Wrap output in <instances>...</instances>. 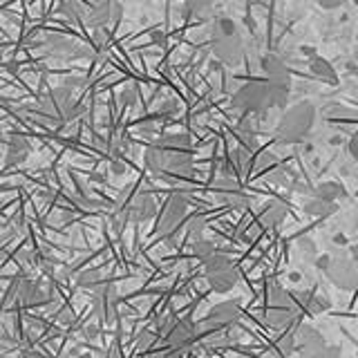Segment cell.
I'll use <instances>...</instances> for the list:
<instances>
[{
	"label": "cell",
	"instance_id": "cell-1",
	"mask_svg": "<svg viewBox=\"0 0 358 358\" xmlns=\"http://www.w3.org/2000/svg\"><path fill=\"white\" fill-rule=\"evenodd\" d=\"M145 166L148 171L168 177V179H184L193 173V150H190L188 134H166L157 139L145 150Z\"/></svg>",
	"mask_w": 358,
	"mask_h": 358
},
{
	"label": "cell",
	"instance_id": "cell-2",
	"mask_svg": "<svg viewBox=\"0 0 358 358\" xmlns=\"http://www.w3.org/2000/svg\"><path fill=\"white\" fill-rule=\"evenodd\" d=\"M289 94L291 85H280L268 78H255L235 90L231 106L242 115H264L273 108H287Z\"/></svg>",
	"mask_w": 358,
	"mask_h": 358
},
{
	"label": "cell",
	"instance_id": "cell-3",
	"mask_svg": "<svg viewBox=\"0 0 358 358\" xmlns=\"http://www.w3.org/2000/svg\"><path fill=\"white\" fill-rule=\"evenodd\" d=\"M210 50L227 67H238L244 61V38L238 22L229 16H217L210 27Z\"/></svg>",
	"mask_w": 358,
	"mask_h": 358
},
{
	"label": "cell",
	"instance_id": "cell-4",
	"mask_svg": "<svg viewBox=\"0 0 358 358\" xmlns=\"http://www.w3.org/2000/svg\"><path fill=\"white\" fill-rule=\"evenodd\" d=\"M316 117H318V112L311 101H298V103L287 108L275 128L278 141L287 145L302 143L311 134L313 126H316Z\"/></svg>",
	"mask_w": 358,
	"mask_h": 358
},
{
	"label": "cell",
	"instance_id": "cell-5",
	"mask_svg": "<svg viewBox=\"0 0 358 358\" xmlns=\"http://www.w3.org/2000/svg\"><path fill=\"white\" fill-rule=\"evenodd\" d=\"M83 106H78L74 101V92L70 87H54L48 94H43L38 99L36 115L50 123H67L74 121L76 117H81Z\"/></svg>",
	"mask_w": 358,
	"mask_h": 358
},
{
	"label": "cell",
	"instance_id": "cell-6",
	"mask_svg": "<svg viewBox=\"0 0 358 358\" xmlns=\"http://www.w3.org/2000/svg\"><path fill=\"white\" fill-rule=\"evenodd\" d=\"M204 275L208 285L217 294H229V291L238 285V268H235L233 260L224 253H215L204 262Z\"/></svg>",
	"mask_w": 358,
	"mask_h": 358
},
{
	"label": "cell",
	"instance_id": "cell-7",
	"mask_svg": "<svg viewBox=\"0 0 358 358\" xmlns=\"http://www.w3.org/2000/svg\"><path fill=\"white\" fill-rule=\"evenodd\" d=\"M9 298H14L18 307H41V305H48L52 300L50 291H45L38 280H34V278L16 280Z\"/></svg>",
	"mask_w": 358,
	"mask_h": 358
},
{
	"label": "cell",
	"instance_id": "cell-8",
	"mask_svg": "<svg viewBox=\"0 0 358 358\" xmlns=\"http://www.w3.org/2000/svg\"><path fill=\"white\" fill-rule=\"evenodd\" d=\"M186 210H188V199L182 193H173L171 197L166 199L164 210H162V217H159V231L162 235H173L177 231V227L182 224V220L186 217Z\"/></svg>",
	"mask_w": 358,
	"mask_h": 358
},
{
	"label": "cell",
	"instance_id": "cell-9",
	"mask_svg": "<svg viewBox=\"0 0 358 358\" xmlns=\"http://www.w3.org/2000/svg\"><path fill=\"white\" fill-rule=\"evenodd\" d=\"M119 215L123 220H132V222H148L157 215V201L150 193H145V190H139V193H134L126 204L121 206V213Z\"/></svg>",
	"mask_w": 358,
	"mask_h": 358
},
{
	"label": "cell",
	"instance_id": "cell-10",
	"mask_svg": "<svg viewBox=\"0 0 358 358\" xmlns=\"http://www.w3.org/2000/svg\"><path fill=\"white\" fill-rule=\"evenodd\" d=\"M213 195H215L222 204H227L231 208L244 210V208H249V204H251V197L244 195L240 190V186L235 184V179H229V177H222V179H217L215 184H213Z\"/></svg>",
	"mask_w": 358,
	"mask_h": 358
},
{
	"label": "cell",
	"instance_id": "cell-11",
	"mask_svg": "<svg viewBox=\"0 0 358 358\" xmlns=\"http://www.w3.org/2000/svg\"><path fill=\"white\" fill-rule=\"evenodd\" d=\"M197 336L199 334H197V327H195L193 320H190V318H179L173 324V329L166 334V341H168V345L173 347V350L188 352L190 345L197 341Z\"/></svg>",
	"mask_w": 358,
	"mask_h": 358
},
{
	"label": "cell",
	"instance_id": "cell-12",
	"mask_svg": "<svg viewBox=\"0 0 358 358\" xmlns=\"http://www.w3.org/2000/svg\"><path fill=\"white\" fill-rule=\"evenodd\" d=\"M329 275V280L341 289H358V266L354 262H347L343 260V257H338V260H334L331 257V264L329 268L324 271Z\"/></svg>",
	"mask_w": 358,
	"mask_h": 358
},
{
	"label": "cell",
	"instance_id": "cell-13",
	"mask_svg": "<svg viewBox=\"0 0 358 358\" xmlns=\"http://www.w3.org/2000/svg\"><path fill=\"white\" fill-rule=\"evenodd\" d=\"M240 318V302L238 300H222L220 305H215L208 311L206 324L213 329H224L231 327Z\"/></svg>",
	"mask_w": 358,
	"mask_h": 358
},
{
	"label": "cell",
	"instance_id": "cell-14",
	"mask_svg": "<svg viewBox=\"0 0 358 358\" xmlns=\"http://www.w3.org/2000/svg\"><path fill=\"white\" fill-rule=\"evenodd\" d=\"M262 72H264V76L268 78V81L280 83V85H291L289 65L275 54H266L262 59Z\"/></svg>",
	"mask_w": 358,
	"mask_h": 358
},
{
	"label": "cell",
	"instance_id": "cell-15",
	"mask_svg": "<svg viewBox=\"0 0 358 358\" xmlns=\"http://www.w3.org/2000/svg\"><path fill=\"white\" fill-rule=\"evenodd\" d=\"M298 341H300V350H302V356H309L313 352L322 350L324 345V336L316 329V327H309V324H298Z\"/></svg>",
	"mask_w": 358,
	"mask_h": 358
},
{
	"label": "cell",
	"instance_id": "cell-16",
	"mask_svg": "<svg viewBox=\"0 0 358 358\" xmlns=\"http://www.w3.org/2000/svg\"><path fill=\"white\" fill-rule=\"evenodd\" d=\"M31 152V145L29 141L22 137V134H11L9 143H7V157H5V164L7 166H18L22 164L29 157Z\"/></svg>",
	"mask_w": 358,
	"mask_h": 358
},
{
	"label": "cell",
	"instance_id": "cell-17",
	"mask_svg": "<svg viewBox=\"0 0 358 358\" xmlns=\"http://www.w3.org/2000/svg\"><path fill=\"white\" fill-rule=\"evenodd\" d=\"M285 217H287V206H285L280 199H268L266 204L262 206L260 222L264 224L266 229H275V227H280V224L285 222Z\"/></svg>",
	"mask_w": 358,
	"mask_h": 358
},
{
	"label": "cell",
	"instance_id": "cell-18",
	"mask_svg": "<svg viewBox=\"0 0 358 358\" xmlns=\"http://www.w3.org/2000/svg\"><path fill=\"white\" fill-rule=\"evenodd\" d=\"M309 72L313 78H318V81H322V83L338 85V74H336L334 65L327 59H322V56H313V59L309 61Z\"/></svg>",
	"mask_w": 358,
	"mask_h": 358
},
{
	"label": "cell",
	"instance_id": "cell-19",
	"mask_svg": "<svg viewBox=\"0 0 358 358\" xmlns=\"http://www.w3.org/2000/svg\"><path fill=\"white\" fill-rule=\"evenodd\" d=\"M296 320V311L287 309V307H268L264 311V322L266 327L271 329H287L289 324H294Z\"/></svg>",
	"mask_w": 358,
	"mask_h": 358
},
{
	"label": "cell",
	"instance_id": "cell-20",
	"mask_svg": "<svg viewBox=\"0 0 358 358\" xmlns=\"http://www.w3.org/2000/svg\"><path fill=\"white\" fill-rule=\"evenodd\" d=\"M61 14L74 22H85L90 14V5H87V0H63Z\"/></svg>",
	"mask_w": 358,
	"mask_h": 358
},
{
	"label": "cell",
	"instance_id": "cell-21",
	"mask_svg": "<svg viewBox=\"0 0 358 358\" xmlns=\"http://www.w3.org/2000/svg\"><path fill=\"white\" fill-rule=\"evenodd\" d=\"M336 210H338V206H336L334 201H324L316 195H313L309 201H305V213L311 217H329Z\"/></svg>",
	"mask_w": 358,
	"mask_h": 358
},
{
	"label": "cell",
	"instance_id": "cell-22",
	"mask_svg": "<svg viewBox=\"0 0 358 358\" xmlns=\"http://www.w3.org/2000/svg\"><path fill=\"white\" fill-rule=\"evenodd\" d=\"M186 11L197 20H208L215 11V0H184Z\"/></svg>",
	"mask_w": 358,
	"mask_h": 358
},
{
	"label": "cell",
	"instance_id": "cell-23",
	"mask_svg": "<svg viewBox=\"0 0 358 358\" xmlns=\"http://www.w3.org/2000/svg\"><path fill=\"white\" fill-rule=\"evenodd\" d=\"M313 195L324 199V201H334V204H336V199H341L345 195V188L338 182H324V184H320L316 190H313Z\"/></svg>",
	"mask_w": 358,
	"mask_h": 358
},
{
	"label": "cell",
	"instance_id": "cell-24",
	"mask_svg": "<svg viewBox=\"0 0 358 358\" xmlns=\"http://www.w3.org/2000/svg\"><path fill=\"white\" fill-rule=\"evenodd\" d=\"M291 305H294V298H291V294H287V291L280 287V285H273L271 289H268V307H287V309H294Z\"/></svg>",
	"mask_w": 358,
	"mask_h": 358
},
{
	"label": "cell",
	"instance_id": "cell-25",
	"mask_svg": "<svg viewBox=\"0 0 358 358\" xmlns=\"http://www.w3.org/2000/svg\"><path fill=\"white\" fill-rule=\"evenodd\" d=\"M193 253H195L197 260L206 262L208 257H213L217 253V249H215V244H213V242H208L204 238H197V240H193Z\"/></svg>",
	"mask_w": 358,
	"mask_h": 358
},
{
	"label": "cell",
	"instance_id": "cell-26",
	"mask_svg": "<svg viewBox=\"0 0 358 358\" xmlns=\"http://www.w3.org/2000/svg\"><path fill=\"white\" fill-rule=\"evenodd\" d=\"M327 309H329V300L322 298V296H313L305 305V311L309 313V316H318V313L327 311Z\"/></svg>",
	"mask_w": 358,
	"mask_h": 358
},
{
	"label": "cell",
	"instance_id": "cell-27",
	"mask_svg": "<svg viewBox=\"0 0 358 358\" xmlns=\"http://www.w3.org/2000/svg\"><path fill=\"white\" fill-rule=\"evenodd\" d=\"M278 350L282 352V354H291L296 350V334H291V331H287V334H282L278 338Z\"/></svg>",
	"mask_w": 358,
	"mask_h": 358
},
{
	"label": "cell",
	"instance_id": "cell-28",
	"mask_svg": "<svg viewBox=\"0 0 358 358\" xmlns=\"http://www.w3.org/2000/svg\"><path fill=\"white\" fill-rule=\"evenodd\" d=\"M78 285L81 287H92V289H99L101 285V273L99 271H85L81 278H78Z\"/></svg>",
	"mask_w": 358,
	"mask_h": 358
},
{
	"label": "cell",
	"instance_id": "cell-29",
	"mask_svg": "<svg viewBox=\"0 0 358 358\" xmlns=\"http://www.w3.org/2000/svg\"><path fill=\"white\" fill-rule=\"evenodd\" d=\"M305 358H341V347H331V345H324L322 350L313 352Z\"/></svg>",
	"mask_w": 358,
	"mask_h": 358
},
{
	"label": "cell",
	"instance_id": "cell-30",
	"mask_svg": "<svg viewBox=\"0 0 358 358\" xmlns=\"http://www.w3.org/2000/svg\"><path fill=\"white\" fill-rule=\"evenodd\" d=\"M201 233H204V220L201 217H193L188 222V235L193 240H197V238H201Z\"/></svg>",
	"mask_w": 358,
	"mask_h": 358
},
{
	"label": "cell",
	"instance_id": "cell-31",
	"mask_svg": "<svg viewBox=\"0 0 358 358\" xmlns=\"http://www.w3.org/2000/svg\"><path fill=\"white\" fill-rule=\"evenodd\" d=\"M298 249L302 251V255H305V257H313V255H316V242H313L311 238H300L298 240Z\"/></svg>",
	"mask_w": 358,
	"mask_h": 358
},
{
	"label": "cell",
	"instance_id": "cell-32",
	"mask_svg": "<svg viewBox=\"0 0 358 358\" xmlns=\"http://www.w3.org/2000/svg\"><path fill=\"white\" fill-rule=\"evenodd\" d=\"M121 101H123V103H134V101H137V87H134V85H128L126 90H123V92H121Z\"/></svg>",
	"mask_w": 358,
	"mask_h": 358
},
{
	"label": "cell",
	"instance_id": "cell-33",
	"mask_svg": "<svg viewBox=\"0 0 358 358\" xmlns=\"http://www.w3.org/2000/svg\"><path fill=\"white\" fill-rule=\"evenodd\" d=\"M347 150H350L352 159H354V162H358V128L354 130V134L350 137V143H347Z\"/></svg>",
	"mask_w": 358,
	"mask_h": 358
},
{
	"label": "cell",
	"instance_id": "cell-34",
	"mask_svg": "<svg viewBox=\"0 0 358 358\" xmlns=\"http://www.w3.org/2000/svg\"><path fill=\"white\" fill-rule=\"evenodd\" d=\"M347 3V0H318V5L322 7V9H338V7H343Z\"/></svg>",
	"mask_w": 358,
	"mask_h": 358
},
{
	"label": "cell",
	"instance_id": "cell-35",
	"mask_svg": "<svg viewBox=\"0 0 358 358\" xmlns=\"http://www.w3.org/2000/svg\"><path fill=\"white\" fill-rule=\"evenodd\" d=\"M85 85V78H76V76H72V78H67L65 81V87H70L72 92L74 90H78V87H83Z\"/></svg>",
	"mask_w": 358,
	"mask_h": 358
},
{
	"label": "cell",
	"instance_id": "cell-36",
	"mask_svg": "<svg viewBox=\"0 0 358 358\" xmlns=\"http://www.w3.org/2000/svg\"><path fill=\"white\" fill-rule=\"evenodd\" d=\"M331 264V255H318L316 257V266L320 268V271H327Z\"/></svg>",
	"mask_w": 358,
	"mask_h": 358
},
{
	"label": "cell",
	"instance_id": "cell-37",
	"mask_svg": "<svg viewBox=\"0 0 358 358\" xmlns=\"http://www.w3.org/2000/svg\"><path fill=\"white\" fill-rule=\"evenodd\" d=\"M152 341H155V334L143 331V334H141V338H139V347H150V345H152Z\"/></svg>",
	"mask_w": 358,
	"mask_h": 358
},
{
	"label": "cell",
	"instance_id": "cell-38",
	"mask_svg": "<svg viewBox=\"0 0 358 358\" xmlns=\"http://www.w3.org/2000/svg\"><path fill=\"white\" fill-rule=\"evenodd\" d=\"M331 244H336V246H345L347 244V233H336V235H331Z\"/></svg>",
	"mask_w": 358,
	"mask_h": 358
},
{
	"label": "cell",
	"instance_id": "cell-39",
	"mask_svg": "<svg viewBox=\"0 0 358 358\" xmlns=\"http://www.w3.org/2000/svg\"><path fill=\"white\" fill-rule=\"evenodd\" d=\"M287 280H289L291 285H300L302 282V273L300 271H289L287 273Z\"/></svg>",
	"mask_w": 358,
	"mask_h": 358
},
{
	"label": "cell",
	"instance_id": "cell-40",
	"mask_svg": "<svg viewBox=\"0 0 358 358\" xmlns=\"http://www.w3.org/2000/svg\"><path fill=\"white\" fill-rule=\"evenodd\" d=\"M85 331H87V338H96L99 336V327H87Z\"/></svg>",
	"mask_w": 358,
	"mask_h": 358
},
{
	"label": "cell",
	"instance_id": "cell-41",
	"mask_svg": "<svg viewBox=\"0 0 358 358\" xmlns=\"http://www.w3.org/2000/svg\"><path fill=\"white\" fill-rule=\"evenodd\" d=\"M112 171H115L117 175H121V173H123V166H121L119 162H115V164H112Z\"/></svg>",
	"mask_w": 358,
	"mask_h": 358
},
{
	"label": "cell",
	"instance_id": "cell-42",
	"mask_svg": "<svg viewBox=\"0 0 358 358\" xmlns=\"http://www.w3.org/2000/svg\"><path fill=\"white\" fill-rule=\"evenodd\" d=\"M350 253H352V257H354V262H358V244H354V246H352Z\"/></svg>",
	"mask_w": 358,
	"mask_h": 358
},
{
	"label": "cell",
	"instance_id": "cell-43",
	"mask_svg": "<svg viewBox=\"0 0 358 358\" xmlns=\"http://www.w3.org/2000/svg\"><path fill=\"white\" fill-rule=\"evenodd\" d=\"M20 358H43L41 354H36V352H25Z\"/></svg>",
	"mask_w": 358,
	"mask_h": 358
},
{
	"label": "cell",
	"instance_id": "cell-44",
	"mask_svg": "<svg viewBox=\"0 0 358 358\" xmlns=\"http://www.w3.org/2000/svg\"><path fill=\"white\" fill-rule=\"evenodd\" d=\"M352 3H354V5H358V0H352Z\"/></svg>",
	"mask_w": 358,
	"mask_h": 358
},
{
	"label": "cell",
	"instance_id": "cell-45",
	"mask_svg": "<svg viewBox=\"0 0 358 358\" xmlns=\"http://www.w3.org/2000/svg\"><path fill=\"white\" fill-rule=\"evenodd\" d=\"M78 358H90V356H78Z\"/></svg>",
	"mask_w": 358,
	"mask_h": 358
}]
</instances>
